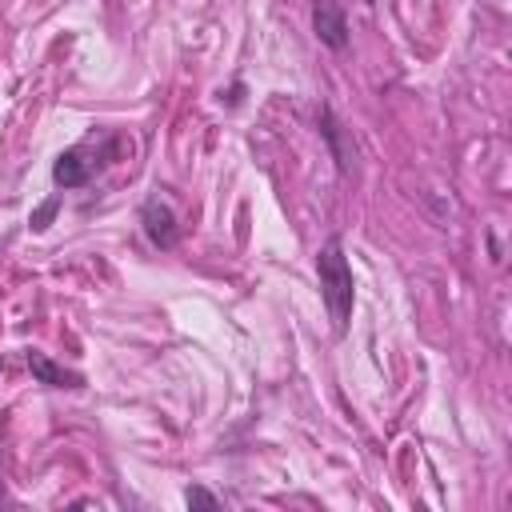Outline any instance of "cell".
I'll return each instance as SVG.
<instances>
[{"mask_svg":"<svg viewBox=\"0 0 512 512\" xmlns=\"http://www.w3.org/2000/svg\"><path fill=\"white\" fill-rule=\"evenodd\" d=\"M316 272H320V296L328 304V316L336 324V332L348 328V316H352V300H356V284H352V268L340 252V240H328L320 252H316Z\"/></svg>","mask_w":512,"mask_h":512,"instance_id":"obj_1","label":"cell"},{"mask_svg":"<svg viewBox=\"0 0 512 512\" xmlns=\"http://www.w3.org/2000/svg\"><path fill=\"white\" fill-rule=\"evenodd\" d=\"M140 224H144V236H148L156 248H164V252L176 248L180 228H176V212H172L168 200H160V196L144 200V208H140Z\"/></svg>","mask_w":512,"mask_h":512,"instance_id":"obj_2","label":"cell"},{"mask_svg":"<svg viewBox=\"0 0 512 512\" xmlns=\"http://www.w3.org/2000/svg\"><path fill=\"white\" fill-rule=\"evenodd\" d=\"M312 28H316V36H320V44H328V48H348V24H344V12L336 8V4H328V0H320L316 8H312Z\"/></svg>","mask_w":512,"mask_h":512,"instance_id":"obj_3","label":"cell"},{"mask_svg":"<svg viewBox=\"0 0 512 512\" xmlns=\"http://www.w3.org/2000/svg\"><path fill=\"white\" fill-rule=\"evenodd\" d=\"M316 120H320V132H324V140H328L332 156H336V168H340V172H348V168L356 164V144L344 136V128H340V120L332 116V108H320V112H316Z\"/></svg>","mask_w":512,"mask_h":512,"instance_id":"obj_4","label":"cell"},{"mask_svg":"<svg viewBox=\"0 0 512 512\" xmlns=\"http://www.w3.org/2000/svg\"><path fill=\"white\" fill-rule=\"evenodd\" d=\"M88 176H92V160H84V148H68L52 164V180L60 188H80V184H88Z\"/></svg>","mask_w":512,"mask_h":512,"instance_id":"obj_5","label":"cell"},{"mask_svg":"<svg viewBox=\"0 0 512 512\" xmlns=\"http://www.w3.org/2000/svg\"><path fill=\"white\" fill-rule=\"evenodd\" d=\"M28 368H32V376H36L40 384H52V388H80V372H68V368H60V364H52L44 352H32V356H28Z\"/></svg>","mask_w":512,"mask_h":512,"instance_id":"obj_6","label":"cell"},{"mask_svg":"<svg viewBox=\"0 0 512 512\" xmlns=\"http://www.w3.org/2000/svg\"><path fill=\"white\" fill-rule=\"evenodd\" d=\"M56 208H60V200H56V196H52V200H44V204H40V208L32 212V220H28V224H32V232H44V228L52 224Z\"/></svg>","mask_w":512,"mask_h":512,"instance_id":"obj_7","label":"cell"},{"mask_svg":"<svg viewBox=\"0 0 512 512\" xmlns=\"http://www.w3.org/2000/svg\"><path fill=\"white\" fill-rule=\"evenodd\" d=\"M184 500H188V508H220V496H212L208 488H188Z\"/></svg>","mask_w":512,"mask_h":512,"instance_id":"obj_8","label":"cell"},{"mask_svg":"<svg viewBox=\"0 0 512 512\" xmlns=\"http://www.w3.org/2000/svg\"><path fill=\"white\" fill-rule=\"evenodd\" d=\"M0 504H8V496H4V480H0Z\"/></svg>","mask_w":512,"mask_h":512,"instance_id":"obj_9","label":"cell"},{"mask_svg":"<svg viewBox=\"0 0 512 512\" xmlns=\"http://www.w3.org/2000/svg\"><path fill=\"white\" fill-rule=\"evenodd\" d=\"M364 4H376V0H364Z\"/></svg>","mask_w":512,"mask_h":512,"instance_id":"obj_10","label":"cell"}]
</instances>
